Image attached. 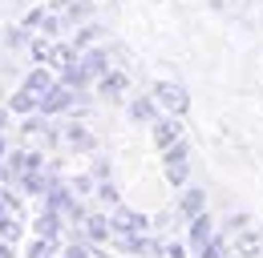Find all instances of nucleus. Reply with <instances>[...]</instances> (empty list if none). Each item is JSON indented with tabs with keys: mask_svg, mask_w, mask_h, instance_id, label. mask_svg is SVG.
Instances as JSON below:
<instances>
[{
	"mask_svg": "<svg viewBox=\"0 0 263 258\" xmlns=\"http://www.w3.org/2000/svg\"><path fill=\"white\" fill-rule=\"evenodd\" d=\"M122 89H126V77H122V73H109V77H101V93H105V97H118Z\"/></svg>",
	"mask_w": 263,
	"mask_h": 258,
	"instance_id": "nucleus-14",
	"label": "nucleus"
},
{
	"mask_svg": "<svg viewBox=\"0 0 263 258\" xmlns=\"http://www.w3.org/2000/svg\"><path fill=\"white\" fill-rule=\"evenodd\" d=\"M61 258H93V254H89L85 246H69V250H65V254H61Z\"/></svg>",
	"mask_w": 263,
	"mask_h": 258,
	"instance_id": "nucleus-20",
	"label": "nucleus"
},
{
	"mask_svg": "<svg viewBox=\"0 0 263 258\" xmlns=\"http://www.w3.org/2000/svg\"><path fill=\"white\" fill-rule=\"evenodd\" d=\"M81 69H85V77H89V73H105V57H101V53H89Z\"/></svg>",
	"mask_w": 263,
	"mask_h": 258,
	"instance_id": "nucleus-16",
	"label": "nucleus"
},
{
	"mask_svg": "<svg viewBox=\"0 0 263 258\" xmlns=\"http://www.w3.org/2000/svg\"><path fill=\"white\" fill-rule=\"evenodd\" d=\"M134 117H138V121H146V117H150V101H134V109H130Z\"/></svg>",
	"mask_w": 263,
	"mask_h": 258,
	"instance_id": "nucleus-18",
	"label": "nucleus"
},
{
	"mask_svg": "<svg viewBox=\"0 0 263 258\" xmlns=\"http://www.w3.org/2000/svg\"><path fill=\"white\" fill-rule=\"evenodd\" d=\"M211 238H215V234H211V218H206V214H198L195 226H191V242H195L198 250H202V246H206Z\"/></svg>",
	"mask_w": 263,
	"mask_h": 258,
	"instance_id": "nucleus-10",
	"label": "nucleus"
},
{
	"mask_svg": "<svg viewBox=\"0 0 263 258\" xmlns=\"http://www.w3.org/2000/svg\"><path fill=\"white\" fill-rule=\"evenodd\" d=\"M21 186H25L29 193H49L53 178H49V174H41V169H33V174H21Z\"/></svg>",
	"mask_w": 263,
	"mask_h": 258,
	"instance_id": "nucleus-8",
	"label": "nucleus"
},
{
	"mask_svg": "<svg viewBox=\"0 0 263 258\" xmlns=\"http://www.w3.org/2000/svg\"><path fill=\"white\" fill-rule=\"evenodd\" d=\"M0 258H12V246H8V238H0Z\"/></svg>",
	"mask_w": 263,
	"mask_h": 258,
	"instance_id": "nucleus-21",
	"label": "nucleus"
},
{
	"mask_svg": "<svg viewBox=\"0 0 263 258\" xmlns=\"http://www.w3.org/2000/svg\"><path fill=\"white\" fill-rule=\"evenodd\" d=\"M154 141H158V149H170V145L178 141V121H174V117L154 121Z\"/></svg>",
	"mask_w": 263,
	"mask_h": 258,
	"instance_id": "nucleus-4",
	"label": "nucleus"
},
{
	"mask_svg": "<svg viewBox=\"0 0 263 258\" xmlns=\"http://www.w3.org/2000/svg\"><path fill=\"white\" fill-rule=\"evenodd\" d=\"M53 89V81H49V73H29L25 77V93H33L36 97V105H41V97Z\"/></svg>",
	"mask_w": 263,
	"mask_h": 258,
	"instance_id": "nucleus-7",
	"label": "nucleus"
},
{
	"mask_svg": "<svg viewBox=\"0 0 263 258\" xmlns=\"http://www.w3.org/2000/svg\"><path fill=\"white\" fill-rule=\"evenodd\" d=\"M186 174H191V158H186V145H170L166 149V182L170 186H182L186 182Z\"/></svg>",
	"mask_w": 263,
	"mask_h": 258,
	"instance_id": "nucleus-1",
	"label": "nucleus"
},
{
	"mask_svg": "<svg viewBox=\"0 0 263 258\" xmlns=\"http://www.w3.org/2000/svg\"><path fill=\"white\" fill-rule=\"evenodd\" d=\"M182 214H186V218H198V214H202V190H191L182 198Z\"/></svg>",
	"mask_w": 263,
	"mask_h": 258,
	"instance_id": "nucleus-13",
	"label": "nucleus"
},
{
	"mask_svg": "<svg viewBox=\"0 0 263 258\" xmlns=\"http://www.w3.org/2000/svg\"><path fill=\"white\" fill-rule=\"evenodd\" d=\"M85 230H89V238H98V242H105V238L114 234V226H109V218H105V214H93V218H85Z\"/></svg>",
	"mask_w": 263,
	"mask_h": 258,
	"instance_id": "nucleus-11",
	"label": "nucleus"
},
{
	"mask_svg": "<svg viewBox=\"0 0 263 258\" xmlns=\"http://www.w3.org/2000/svg\"><path fill=\"white\" fill-rule=\"evenodd\" d=\"M109 226L118 230V234H146V226H150V218L146 214H138V210H126V206H118L114 210V218H109Z\"/></svg>",
	"mask_w": 263,
	"mask_h": 258,
	"instance_id": "nucleus-2",
	"label": "nucleus"
},
{
	"mask_svg": "<svg viewBox=\"0 0 263 258\" xmlns=\"http://www.w3.org/2000/svg\"><path fill=\"white\" fill-rule=\"evenodd\" d=\"M57 234H61V214H57V210H45V214L36 218V238L57 242Z\"/></svg>",
	"mask_w": 263,
	"mask_h": 258,
	"instance_id": "nucleus-5",
	"label": "nucleus"
},
{
	"mask_svg": "<svg viewBox=\"0 0 263 258\" xmlns=\"http://www.w3.org/2000/svg\"><path fill=\"white\" fill-rule=\"evenodd\" d=\"M16 234H21V222H16V218L8 214V206L0 202V238H8V242H12Z\"/></svg>",
	"mask_w": 263,
	"mask_h": 258,
	"instance_id": "nucleus-12",
	"label": "nucleus"
},
{
	"mask_svg": "<svg viewBox=\"0 0 263 258\" xmlns=\"http://www.w3.org/2000/svg\"><path fill=\"white\" fill-rule=\"evenodd\" d=\"M235 246H239V254H243V258H259L263 254V242H259V234H255L251 226H243V238H239Z\"/></svg>",
	"mask_w": 263,
	"mask_h": 258,
	"instance_id": "nucleus-6",
	"label": "nucleus"
},
{
	"mask_svg": "<svg viewBox=\"0 0 263 258\" xmlns=\"http://www.w3.org/2000/svg\"><path fill=\"white\" fill-rule=\"evenodd\" d=\"M33 105H36V97H33V93H25V89L12 97V109H16V113H25V109H33Z\"/></svg>",
	"mask_w": 263,
	"mask_h": 258,
	"instance_id": "nucleus-17",
	"label": "nucleus"
},
{
	"mask_svg": "<svg viewBox=\"0 0 263 258\" xmlns=\"http://www.w3.org/2000/svg\"><path fill=\"white\" fill-rule=\"evenodd\" d=\"M65 137L73 141V145H81V149H89V145H93V137H89L85 129H77V125H69V129H65Z\"/></svg>",
	"mask_w": 263,
	"mask_h": 258,
	"instance_id": "nucleus-15",
	"label": "nucleus"
},
{
	"mask_svg": "<svg viewBox=\"0 0 263 258\" xmlns=\"http://www.w3.org/2000/svg\"><path fill=\"white\" fill-rule=\"evenodd\" d=\"M69 101H73V93H69V85H53L49 93L41 97V109H45V113H57V109H65Z\"/></svg>",
	"mask_w": 263,
	"mask_h": 258,
	"instance_id": "nucleus-3",
	"label": "nucleus"
},
{
	"mask_svg": "<svg viewBox=\"0 0 263 258\" xmlns=\"http://www.w3.org/2000/svg\"><path fill=\"white\" fill-rule=\"evenodd\" d=\"M154 93H158V101H162V105H170L174 113H182V109H186V97H182V89H174V85H170V89H166V85H158Z\"/></svg>",
	"mask_w": 263,
	"mask_h": 258,
	"instance_id": "nucleus-9",
	"label": "nucleus"
},
{
	"mask_svg": "<svg viewBox=\"0 0 263 258\" xmlns=\"http://www.w3.org/2000/svg\"><path fill=\"white\" fill-rule=\"evenodd\" d=\"M98 193H101V198H105V202H118V190H114L109 182H101V186H98Z\"/></svg>",
	"mask_w": 263,
	"mask_h": 258,
	"instance_id": "nucleus-19",
	"label": "nucleus"
}]
</instances>
